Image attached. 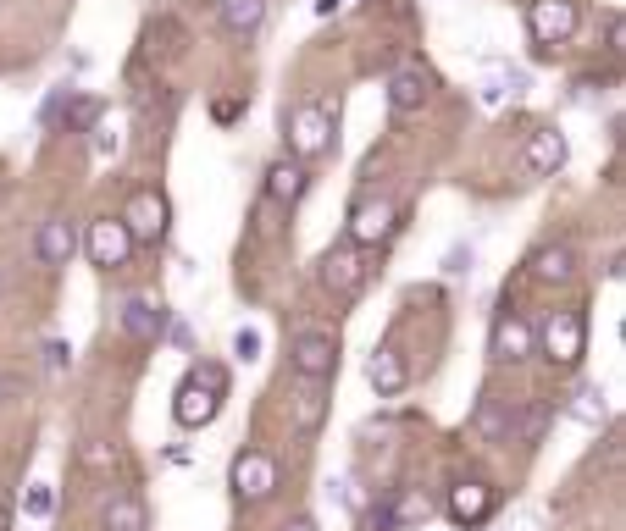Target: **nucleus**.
I'll use <instances>...</instances> for the list:
<instances>
[{
	"instance_id": "obj_1",
	"label": "nucleus",
	"mask_w": 626,
	"mask_h": 531,
	"mask_svg": "<svg viewBox=\"0 0 626 531\" xmlns=\"http://www.w3.org/2000/svg\"><path fill=\"white\" fill-rule=\"evenodd\" d=\"M222 399H228V371H222L217 360H200V366H189V377L178 382V393H172V415H178V426H211L222 410Z\"/></svg>"
},
{
	"instance_id": "obj_2",
	"label": "nucleus",
	"mask_w": 626,
	"mask_h": 531,
	"mask_svg": "<svg viewBox=\"0 0 626 531\" xmlns=\"http://www.w3.org/2000/svg\"><path fill=\"white\" fill-rule=\"evenodd\" d=\"M532 343H538V354L549 360V366L571 371L588 354V310L582 305H560L543 316V327L532 332Z\"/></svg>"
},
{
	"instance_id": "obj_3",
	"label": "nucleus",
	"mask_w": 626,
	"mask_h": 531,
	"mask_svg": "<svg viewBox=\"0 0 626 531\" xmlns=\"http://www.w3.org/2000/svg\"><path fill=\"white\" fill-rule=\"evenodd\" d=\"M333 122H338V100L333 95L300 100V106L289 111V150H294V161H316V155L333 150Z\"/></svg>"
},
{
	"instance_id": "obj_4",
	"label": "nucleus",
	"mask_w": 626,
	"mask_h": 531,
	"mask_svg": "<svg viewBox=\"0 0 626 531\" xmlns=\"http://www.w3.org/2000/svg\"><path fill=\"white\" fill-rule=\"evenodd\" d=\"M228 482H233V498H239V504H266V498L283 487V465L266 449H239L228 465Z\"/></svg>"
},
{
	"instance_id": "obj_5",
	"label": "nucleus",
	"mask_w": 626,
	"mask_h": 531,
	"mask_svg": "<svg viewBox=\"0 0 626 531\" xmlns=\"http://www.w3.org/2000/svg\"><path fill=\"white\" fill-rule=\"evenodd\" d=\"M289 366H294V377H305V382H327L338 371V332L300 327L289 343Z\"/></svg>"
},
{
	"instance_id": "obj_6",
	"label": "nucleus",
	"mask_w": 626,
	"mask_h": 531,
	"mask_svg": "<svg viewBox=\"0 0 626 531\" xmlns=\"http://www.w3.org/2000/svg\"><path fill=\"white\" fill-rule=\"evenodd\" d=\"M117 222L128 227L133 244H161V238H167V222H172V205L161 189H133Z\"/></svg>"
},
{
	"instance_id": "obj_7",
	"label": "nucleus",
	"mask_w": 626,
	"mask_h": 531,
	"mask_svg": "<svg viewBox=\"0 0 626 531\" xmlns=\"http://www.w3.org/2000/svg\"><path fill=\"white\" fill-rule=\"evenodd\" d=\"M394 227H399V205L394 200H355V211H350V222H344V244L350 249H377V244H388L394 238Z\"/></svg>"
},
{
	"instance_id": "obj_8",
	"label": "nucleus",
	"mask_w": 626,
	"mask_h": 531,
	"mask_svg": "<svg viewBox=\"0 0 626 531\" xmlns=\"http://www.w3.org/2000/svg\"><path fill=\"white\" fill-rule=\"evenodd\" d=\"M577 23H582L577 0H527V34L538 50L566 45V39L577 34Z\"/></svg>"
},
{
	"instance_id": "obj_9",
	"label": "nucleus",
	"mask_w": 626,
	"mask_h": 531,
	"mask_svg": "<svg viewBox=\"0 0 626 531\" xmlns=\"http://www.w3.org/2000/svg\"><path fill=\"white\" fill-rule=\"evenodd\" d=\"M84 255L95 260L100 272H122V266L133 260L128 227H122L117 216H95V222H89V233H84Z\"/></svg>"
},
{
	"instance_id": "obj_10",
	"label": "nucleus",
	"mask_w": 626,
	"mask_h": 531,
	"mask_svg": "<svg viewBox=\"0 0 626 531\" xmlns=\"http://www.w3.org/2000/svg\"><path fill=\"white\" fill-rule=\"evenodd\" d=\"M322 288L338 299V305L361 299V288H366V255H361V249H350V244L327 249V255H322Z\"/></svg>"
},
{
	"instance_id": "obj_11",
	"label": "nucleus",
	"mask_w": 626,
	"mask_h": 531,
	"mask_svg": "<svg viewBox=\"0 0 626 531\" xmlns=\"http://www.w3.org/2000/svg\"><path fill=\"white\" fill-rule=\"evenodd\" d=\"M488 354H494L499 366H521V360H532V354H538V343H532V321L516 316V310H505V316L494 321V332H488Z\"/></svg>"
},
{
	"instance_id": "obj_12",
	"label": "nucleus",
	"mask_w": 626,
	"mask_h": 531,
	"mask_svg": "<svg viewBox=\"0 0 626 531\" xmlns=\"http://www.w3.org/2000/svg\"><path fill=\"white\" fill-rule=\"evenodd\" d=\"M289 421H294V432H300V437L322 432V421H327V382H305V377L289 382Z\"/></svg>"
},
{
	"instance_id": "obj_13",
	"label": "nucleus",
	"mask_w": 626,
	"mask_h": 531,
	"mask_svg": "<svg viewBox=\"0 0 626 531\" xmlns=\"http://www.w3.org/2000/svg\"><path fill=\"white\" fill-rule=\"evenodd\" d=\"M444 509H449V520H455L460 531H471V526H482V520L494 515V487L488 482H455L449 498H444Z\"/></svg>"
},
{
	"instance_id": "obj_14",
	"label": "nucleus",
	"mask_w": 626,
	"mask_h": 531,
	"mask_svg": "<svg viewBox=\"0 0 626 531\" xmlns=\"http://www.w3.org/2000/svg\"><path fill=\"white\" fill-rule=\"evenodd\" d=\"M521 161H527L532 177H554L560 166L571 161L566 133H560V128H532V133H527V150H521Z\"/></svg>"
},
{
	"instance_id": "obj_15",
	"label": "nucleus",
	"mask_w": 626,
	"mask_h": 531,
	"mask_svg": "<svg viewBox=\"0 0 626 531\" xmlns=\"http://www.w3.org/2000/svg\"><path fill=\"white\" fill-rule=\"evenodd\" d=\"M366 382L377 388V399H394V393H405L410 382V366H405V354H399V343H377L372 360H366Z\"/></svg>"
},
{
	"instance_id": "obj_16",
	"label": "nucleus",
	"mask_w": 626,
	"mask_h": 531,
	"mask_svg": "<svg viewBox=\"0 0 626 531\" xmlns=\"http://www.w3.org/2000/svg\"><path fill=\"white\" fill-rule=\"evenodd\" d=\"M305 189H311V172H305V161H272V166H266V200L300 205Z\"/></svg>"
},
{
	"instance_id": "obj_17",
	"label": "nucleus",
	"mask_w": 626,
	"mask_h": 531,
	"mask_svg": "<svg viewBox=\"0 0 626 531\" xmlns=\"http://www.w3.org/2000/svg\"><path fill=\"white\" fill-rule=\"evenodd\" d=\"M122 332H128L133 343H161L167 310H161L156 299H128V305H122Z\"/></svg>"
},
{
	"instance_id": "obj_18",
	"label": "nucleus",
	"mask_w": 626,
	"mask_h": 531,
	"mask_svg": "<svg viewBox=\"0 0 626 531\" xmlns=\"http://www.w3.org/2000/svg\"><path fill=\"white\" fill-rule=\"evenodd\" d=\"M388 106H394V117H410V111L427 106V72L416 67V61L388 78Z\"/></svg>"
},
{
	"instance_id": "obj_19",
	"label": "nucleus",
	"mask_w": 626,
	"mask_h": 531,
	"mask_svg": "<svg viewBox=\"0 0 626 531\" xmlns=\"http://www.w3.org/2000/svg\"><path fill=\"white\" fill-rule=\"evenodd\" d=\"M73 255H78V227L67 222V216H50V222L39 227V260H45V266H67Z\"/></svg>"
},
{
	"instance_id": "obj_20",
	"label": "nucleus",
	"mask_w": 626,
	"mask_h": 531,
	"mask_svg": "<svg viewBox=\"0 0 626 531\" xmlns=\"http://www.w3.org/2000/svg\"><path fill=\"white\" fill-rule=\"evenodd\" d=\"M532 277H538V283H571V277H577V249L543 244L538 255H532Z\"/></svg>"
},
{
	"instance_id": "obj_21",
	"label": "nucleus",
	"mask_w": 626,
	"mask_h": 531,
	"mask_svg": "<svg viewBox=\"0 0 626 531\" xmlns=\"http://www.w3.org/2000/svg\"><path fill=\"white\" fill-rule=\"evenodd\" d=\"M100 526L106 531H150V515H145V504H139V493H111Z\"/></svg>"
},
{
	"instance_id": "obj_22",
	"label": "nucleus",
	"mask_w": 626,
	"mask_h": 531,
	"mask_svg": "<svg viewBox=\"0 0 626 531\" xmlns=\"http://www.w3.org/2000/svg\"><path fill=\"white\" fill-rule=\"evenodd\" d=\"M477 432L488 437V443H510V432H516V404L510 399H482Z\"/></svg>"
},
{
	"instance_id": "obj_23",
	"label": "nucleus",
	"mask_w": 626,
	"mask_h": 531,
	"mask_svg": "<svg viewBox=\"0 0 626 531\" xmlns=\"http://www.w3.org/2000/svg\"><path fill=\"white\" fill-rule=\"evenodd\" d=\"M383 509H388V520H394V526H422V520L433 515V498H427L422 487H405V493L383 498Z\"/></svg>"
},
{
	"instance_id": "obj_24",
	"label": "nucleus",
	"mask_w": 626,
	"mask_h": 531,
	"mask_svg": "<svg viewBox=\"0 0 626 531\" xmlns=\"http://www.w3.org/2000/svg\"><path fill=\"white\" fill-rule=\"evenodd\" d=\"M566 415L571 421H582V426H604V415H610V404H604V393H599V382H582L577 393L566 399Z\"/></svg>"
},
{
	"instance_id": "obj_25",
	"label": "nucleus",
	"mask_w": 626,
	"mask_h": 531,
	"mask_svg": "<svg viewBox=\"0 0 626 531\" xmlns=\"http://www.w3.org/2000/svg\"><path fill=\"white\" fill-rule=\"evenodd\" d=\"M266 23V0H222V28L228 34H255Z\"/></svg>"
},
{
	"instance_id": "obj_26",
	"label": "nucleus",
	"mask_w": 626,
	"mask_h": 531,
	"mask_svg": "<svg viewBox=\"0 0 626 531\" xmlns=\"http://www.w3.org/2000/svg\"><path fill=\"white\" fill-rule=\"evenodd\" d=\"M510 89H521V72L516 67H494L488 78H482V100H488V106H505Z\"/></svg>"
},
{
	"instance_id": "obj_27",
	"label": "nucleus",
	"mask_w": 626,
	"mask_h": 531,
	"mask_svg": "<svg viewBox=\"0 0 626 531\" xmlns=\"http://www.w3.org/2000/svg\"><path fill=\"white\" fill-rule=\"evenodd\" d=\"M549 415H554V410H549L543 399H538V404H527V410L516 415V432H510V437H521V443H538L543 426H549Z\"/></svg>"
},
{
	"instance_id": "obj_28",
	"label": "nucleus",
	"mask_w": 626,
	"mask_h": 531,
	"mask_svg": "<svg viewBox=\"0 0 626 531\" xmlns=\"http://www.w3.org/2000/svg\"><path fill=\"white\" fill-rule=\"evenodd\" d=\"M50 509H56V487H50V482H34V487L23 493V515H28V520H45Z\"/></svg>"
},
{
	"instance_id": "obj_29",
	"label": "nucleus",
	"mask_w": 626,
	"mask_h": 531,
	"mask_svg": "<svg viewBox=\"0 0 626 531\" xmlns=\"http://www.w3.org/2000/svg\"><path fill=\"white\" fill-rule=\"evenodd\" d=\"M78 465H84V471H111V465H117V449L100 443V437H89L84 449H78Z\"/></svg>"
},
{
	"instance_id": "obj_30",
	"label": "nucleus",
	"mask_w": 626,
	"mask_h": 531,
	"mask_svg": "<svg viewBox=\"0 0 626 531\" xmlns=\"http://www.w3.org/2000/svg\"><path fill=\"white\" fill-rule=\"evenodd\" d=\"M95 122H100V106H95V100H84V95L67 100V128L84 133V128H95Z\"/></svg>"
},
{
	"instance_id": "obj_31",
	"label": "nucleus",
	"mask_w": 626,
	"mask_h": 531,
	"mask_svg": "<svg viewBox=\"0 0 626 531\" xmlns=\"http://www.w3.org/2000/svg\"><path fill=\"white\" fill-rule=\"evenodd\" d=\"M233 354H239V360H261V332L239 327V332H233Z\"/></svg>"
},
{
	"instance_id": "obj_32",
	"label": "nucleus",
	"mask_w": 626,
	"mask_h": 531,
	"mask_svg": "<svg viewBox=\"0 0 626 531\" xmlns=\"http://www.w3.org/2000/svg\"><path fill=\"white\" fill-rule=\"evenodd\" d=\"M45 366H50V371H67V366H73V343L50 338V343H45Z\"/></svg>"
},
{
	"instance_id": "obj_33",
	"label": "nucleus",
	"mask_w": 626,
	"mask_h": 531,
	"mask_svg": "<svg viewBox=\"0 0 626 531\" xmlns=\"http://www.w3.org/2000/svg\"><path fill=\"white\" fill-rule=\"evenodd\" d=\"M106 155H117V128H111V122H95V161H106Z\"/></svg>"
},
{
	"instance_id": "obj_34",
	"label": "nucleus",
	"mask_w": 626,
	"mask_h": 531,
	"mask_svg": "<svg viewBox=\"0 0 626 531\" xmlns=\"http://www.w3.org/2000/svg\"><path fill=\"white\" fill-rule=\"evenodd\" d=\"M444 272H449V277L471 272V244H455V249H449V255H444Z\"/></svg>"
},
{
	"instance_id": "obj_35",
	"label": "nucleus",
	"mask_w": 626,
	"mask_h": 531,
	"mask_svg": "<svg viewBox=\"0 0 626 531\" xmlns=\"http://www.w3.org/2000/svg\"><path fill=\"white\" fill-rule=\"evenodd\" d=\"M244 111V100H217V122H233Z\"/></svg>"
},
{
	"instance_id": "obj_36",
	"label": "nucleus",
	"mask_w": 626,
	"mask_h": 531,
	"mask_svg": "<svg viewBox=\"0 0 626 531\" xmlns=\"http://www.w3.org/2000/svg\"><path fill=\"white\" fill-rule=\"evenodd\" d=\"M277 531H316V520H311V515H294V520H283Z\"/></svg>"
},
{
	"instance_id": "obj_37",
	"label": "nucleus",
	"mask_w": 626,
	"mask_h": 531,
	"mask_svg": "<svg viewBox=\"0 0 626 531\" xmlns=\"http://www.w3.org/2000/svg\"><path fill=\"white\" fill-rule=\"evenodd\" d=\"M316 12H322V17H333V12H344V0H316Z\"/></svg>"
},
{
	"instance_id": "obj_38",
	"label": "nucleus",
	"mask_w": 626,
	"mask_h": 531,
	"mask_svg": "<svg viewBox=\"0 0 626 531\" xmlns=\"http://www.w3.org/2000/svg\"><path fill=\"white\" fill-rule=\"evenodd\" d=\"M510 531H538V515H516V526Z\"/></svg>"
},
{
	"instance_id": "obj_39",
	"label": "nucleus",
	"mask_w": 626,
	"mask_h": 531,
	"mask_svg": "<svg viewBox=\"0 0 626 531\" xmlns=\"http://www.w3.org/2000/svg\"><path fill=\"white\" fill-rule=\"evenodd\" d=\"M0 531H12V504L0 498Z\"/></svg>"
}]
</instances>
